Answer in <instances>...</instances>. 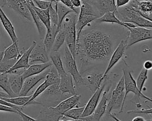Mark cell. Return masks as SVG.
Listing matches in <instances>:
<instances>
[{
	"label": "cell",
	"mask_w": 152,
	"mask_h": 121,
	"mask_svg": "<svg viewBox=\"0 0 152 121\" xmlns=\"http://www.w3.org/2000/svg\"><path fill=\"white\" fill-rule=\"evenodd\" d=\"M97 18L96 17L93 15L79 14L78 20H77L76 24H75L77 40H78L80 34L83 30L84 27L87 26L88 24H89L90 23H91L94 20H96Z\"/></svg>",
	"instance_id": "obj_25"
},
{
	"label": "cell",
	"mask_w": 152,
	"mask_h": 121,
	"mask_svg": "<svg viewBox=\"0 0 152 121\" xmlns=\"http://www.w3.org/2000/svg\"><path fill=\"white\" fill-rule=\"evenodd\" d=\"M151 112H152V109L150 107L148 109H142L141 110H130L128 111L127 113L130 114V113H138V114H149L150 116H151Z\"/></svg>",
	"instance_id": "obj_42"
},
{
	"label": "cell",
	"mask_w": 152,
	"mask_h": 121,
	"mask_svg": "<svg viewBox=\"0 0 152 121\" xmlns=\"http://www.w3.org/2000/svg\"><path fill=\"white\" fill-rule=\"evenodd\" d=\"M0 87L8 94L10 97H17V95L12 91L10 88L8 82V74L0 73Z\"/></svg>",
	"instance_id": "obj_33"
},
{
	"label": "cell",
	"mask_w": 152,
	"mask_h": 121,
	"mask_svg": "<svg viewBox=\"0 0 152 121\" xmlns=\"http://www.w3.org/2000/svg\"><path fill=\"white\" fill-rule=\"evenodd\" d=\"M43 95L48 96H57L61 97L63 95L59 89V86L58 84H53L49 86L43 93Z\"/></svg>",
	"instance_id": "obj_37"
},
{
	"label": "cell",
	"mask_w": 152,
	"mask_h": 121,
	"mask_svg": "<svg viewBox=\"0 0 152 121\" xmlns=\"http://www.w3.org/2000/svg\"><path fill=\"white\" fill-rule=\"evenodd\" d=\"M112 82L109 79L106 84V89L103 90L102 98L93 113L96 121H100V119L106 112L107 102L111 94L110 91L112 87Z\"/></svg>",
	"instance_id": "obj_10"
},
{
	"label": "cell",
	"mask_w": 152,
	"mask_h": 121,
	"mask_svg": "<svg viewBox=\"0 0 152 121\" xmlns=\"http://www.w3.org/2000/svg\"><path fill=\"white\" fill-rule=\"evenodd\" d=\"M103 72H97L88 74L83 77V85L87 87L91 93H94L101 85L103 79Z\"/></svg>",
	"instance_id": "obj_15"
},
{
	"label": "cell",
	"mask_w": 152,
	"mask_h": 121,
	"mask_svg": "<svg viewBox=\"0 0 152 121\" xmlns=\"http://www.w3.org/2000/svg\"><path fill=\"white\" fill-rule=\"evenodd\" d=\"M147 70L145 69L144 68H142L137 79L135 81V83L137 85V87L140 91L142 92V88L144 87V85L145 82V81L148 79V75H147Z\"/></svg>",
	"instance_id": "obj_36"
},
{
	"label": "cell",
	"mask_w": 152,
	"mask_h": 121,
	"mask_svg": "<svg viewBox=\"0 0 152 121\" xmlns=\"http://www.w3.org/2000/svg\"><path fill=\"white\" fill-rule=\"evenodd\" d=\"M71 1L75 8L80 7L81 5V0H71Z\"/></svg>",
	"instance_id": "obj_48"
},
{
	"label": "cell",
	"mask_w": 152,
	"mask_h": 121,
	"mask_svg": "<svg viewBox=\"0 0 152 121\" xmlns=\"http://www.w3.org/2000/svg\"><path fill=\"white\" fill-rule=\"evenodd\" d=\"M124 78L122 75L115 88L110 94L105 112L107 115L110 113L113 110H119L118 113H121L123 112L125 104L124 103Z\"/></svg>",
	"instance_id": "obj_4"
},
{
	"label": "cell",
	"mask_w": 152,
	"mask_h": 121,
	"mask_svg": "<svg viewBox=\"0 0 152 121\" xmlns=\"http://www.w3.org/2000/svg\"><path fill=\"white\" fill-rule=\"evenodd\" d=\"M97 23H116L119 25H121L126 28L128 27H135L137 26L130 23H124L120 21L115 15L114 12H107L101 17L97 18L96 20Z\"/></svg>",
	"instance_id": "obj_22"
},
{
	"label": "cell",
	"mask_w": 152,
	"mask_h": 121,
	"mask_svg": "<svg viewBox=\"0 0 152 121\" xmlns=\"http://www.w3.org/2000/svg\"><path fill=\"white\" fill-rule=\"evenodd\" d=\"M152 68V62L150 60H146L143 64V68L148 71Z\"/></svg>",
	"instance_id": "obj_47"
},
{
	"label": "cell",
	"mask_w": 152,
	"mask_h": 121,
	"mask_svg": "<svg viewBox=\"0 0 152 121\" xmlns=\"http://www.w3.org/2000/svg\"><path fill=\"white\" fill-rule=\"evenodd\" d=\"M49 54V58L51 59L52 65L55 67L59 75L61 76V75L65 73L66 71L64 68V65L59 52L50 51Z\"/></svg>",
	"instance_id": "obj_29"
},
{
	"label": "cell",
	"mask_w": 152,
	"mask_h": 121,
	"mask_svg": "<svg viewBox=\"0 0 152 121\" xmlns=\"http://www.w3.org/2000/svg\"><path fill=\"white\" fill-rule=\"evenodd\" d=\"M60 77L61 79L59 86L61 93L62 94L67 93L71 95L76 94L71 75L66 72Z\"/></svg>",
	"instance_id": "obj_18"
},
{
	"label": "cell",
	"mask_w": 152,
	"mask_h": 121,
	"mask_svg": "<svg viewBox=\"0 0 152 121\" xmlns=\"http://www.w3.org/2000/svg\"><path fill=\"white\" fill-rule=\"evenodd\" d=\"M112 53V42L110 36L99 30H82L76 42V56L81 62L80 74L90 69L95 62L107 60Z\"/></svg>",
	"instance_id": "obj_1"
},
{
	"label": "cell",
	"mask_w": 152,
	"mask_h": 121,
	"mask_svg": "<svg viewBox=\"0 0 152 121\" xmlns=\"http://www.w3.org/2000/svg\"><path fill=\"white\" fill-rule=\"evenodd\" d=\"M8 82L12 91L18 96L21 90L24 79L21 74L10 73L8 74Z\"/></svg>",
	"instance_id": "obj_23"
},
{
	"label": "cell",
	"mask_w": 152,
	"mask_h": 121,
	"mask_svg": "<svg viewBox=\"0 0 152 121\" xmlns=\"http://www.w3.org/2000/svg\"><path fill=\"white\" fill-rule=\"evenodd\" d=\"M27 5H28V9L30 11V12L31 14V17L33 19V21L36 24V26L37 28V31H38V33H39L40 39H42L43 38H44V37L46 34V28L45 26V25L43 24V23L42 22V21L39 18V17H38L37 14L36 13L35 11L33 9L32 7L31 6V5L29 4L28 3H27Z\"/></svg>",
	"instance_id": "obj_28"
},
{
	"label": "cell",
	"mask_w": 152,
	"mask_h": 121,
	"mask_svg": "<svg viewBox=\"0 0 152 121\" xmlns=\"http://www.w3.org/2000/svg\"><path fill=\"white\" fill-rule=\"evenodd\" d=\"M81 97V95H77V94L71 95V97L61 101L55 106H53L54 109L57 113L64 116V114L66 111L73 108L75 106L78 105Z\"/></svg>",
	"instance_id": "obj_16"
},
{
	"label": "cell",
	"mask_w": 152,
	"mask_h": 121,
	"mask_svg": "<svg viewBox=\"0 0 152 121\" xmlns=\"http://www.w3.org/2000/svg\"><path fill=\"white\" fill-rule=\"evenodd\" d=\"M74 12L72 9L68 8L60 2L57 4V14H58V25L57 30L59 31L61 28V24L65 17L69 13Z\"/></svg>",
	"instance_id": "obj_31"
},
{
	"label": "cell",
	"mask_w": 152,
	"mask_h": 121,
	"mask_svg": "<svg viewBox=\"0 0 152 121\" xmlns=\"http://www.w3.org/2000/svg\"><path fill=\"white\" fill-rule=\"evenodd\" d=\"M132 121H147V120H145L143 117L138 116L133 118Z\"/></svg>",
	"instance_id": "obj_49"
},
{
	"label": "cell",
	"mask_w": 152,
	"mask_h": 121,
	"mask_svg": "<svg viewBox=\"0 0 152 121\" xmlns=\"http://www.w3.org/2000/svg\"><path fill=\"white\" fill-rule=\"evenodd\" d=\"M58 121H64V120H63V119H59V120H58Z\"/></svg>",
	"instance_id": "obj_55"
},
{
	"label": "cell",
	"mask_w": 152,
	"mask_h": 121,
	"mask_svg": "<svg viewBox=\"0 0 152 121\" xmlns=\"http://www.w3.org/2000/svg\"><path fill=\"white\" fill-rule=\"evenodd\" d=\"M36 44V42L33 41L31 44V46L28 47L27 50H26L25 52H24L21 56L17 59L15 64L6 72L5 74H8V72L18 69H27V68L29 67L30 64H29V56L32 50V49L34 48Z\"/></svg>",
	"instance_id": "obj_17"
},
{
	"label": "cell",
	"mask_w": 152,
	"mask_h": 121,
	"mask_svg": "<svg viewBox=\"0 0 152 121\" xmlns=\"http://www.w3.org/2000/svg\"><path fill=\"white\" fill-rule=\"evenodd\" d=\"M52 65V63L51 61H49L46 63H39V64H33L30 65L28 68L25 69L23 72L21 74V76L23 79H26L27 77L30 76L40 74L43 71L46 69L48 68Z\"/></svg>",
	"instance_id": "obj_20"
},
{
	"label": "cell",
	"mask_w": 152,
	"mask_h": 121,
	"mask_svg": "<svg viewBox=\"0 0 152 121\" xmlns=\"http://www.w3.org/2000/svg\"><path fill=\"white\" fill-rule=\"evenodd\" d=\"M93 4L100 17L107 12H114L116 9L115 0H94Z\"/></svg>",
	"instance_id": "obj_19"
},
{
	"label": "cell",
	"mask_w": 152,
	"mask_h": 121,
	"mask_svg": "<svg viewBox=\"0 0 152 121\" xmlns=\"http://www.w3.org/2000/svg\"><path fill=\"white\" fill-rule=\"evenodd\" d=\"M147 121H151V119H150V120H147Z\"/></svg>",
	"instance_id": "obj_57"
},
{
	"label": "cell",
	"mask_w": 152,
	"mask_h": 121,
	"mask_svg": "<svg viewBox=\"0 0 152 121\" xmlns=\"http://www.w3.org/2000/svg\"><path fill=\"white\" fill-rule=\"evenodd\" d=\"M66 121H73V120H66Z\"/></svg>",
	"instance_id": "obj_58"
},
{
	"label": "cell",
	"mask_w": 152,
	"mask_h": 121,
	"mask_svg": "<svg viewBox=\"0 0 152 121\" xmlns=\"http://www.w3.org/2000/svg\"><path fill=\"white\" fill-rule=\"evenodd\" d=\"M17 114H18L23 121H38L36 119H34L22 112V107H18L17 109Z\"/></svg>",
	"instance_id": "obj_41"
},
{
	"label": "cell",
	"mask_w": 152,
	"mask_h": 121,
	"mask_svg": "<svg viewBox=\"0 0 152 121\" xmlns=\"http://www.w3.org/2000/svg\"><path fill=\"white\" fill-rule=\"evenodd\" d=\"M38 61L42 63H46L50 61L49 53L47 52L43 41L38 43L36 42L29 56V63H31Z\"/></svg>",
	"instance_id": "obj_11"
},
{
	"label": "cell",
	"mask_w": 152,
	"mask_h": 121,
	"mask_svg": "<svg viewBox=\"0 0 152 121\" xmlns=\"http://www.w3.org/2000/svg\"><path fill=\"white\" fill-rule=\"evenodd\" d=\"M7 4V0H0V7H3Z\"/></svg>",
	"instance_id": "obj_52"
},
{
	"label": "cell",
	"mask_w": 152,
	"mask_h": 121,
	"mask_svg": "<svg viewBox=\"0 0 152 121\" xmlns=\"http://www.w3.org/2000/svg\"><path fill=\"white\" fill-rule=\"evenodd\" d=\"M17 59H12L0 62V73H5L8 71L16 62Z\"/></svg>",
	"instance_id": "obj_39"
},
{
	"label": "cell",
	"mask_w": 152,
	"mask_h": 121,
	"mask_svg": "<svg viewBox=\"0 0 152 121\" xmlns=\"http://www.w3.org/2000/svg\"><path fill=\"white\" fill-rule=\"evenodd\" d=\"M2 57H3V52L0 51V62L1 61Z\"/></svg>",
	"instance_id": "obj_53"
},
{
	"label": "cell",
	"mask_w": 152,
	"mask_h": 121,
	"mask_svg": "<svg viewBox=\"0 0 152 121\" xmlns=\"http://www.w3.org/2000/svg\"><path fill=\"white\" fill-rule=\"evenodd\" d=\"M128 4L135 9L143 18L152 21V3L151 1H138L131 0Z\"/></svg>",
	"instance_id": "obj_14"
},
{
	"label": "cell",
	"mask_w": 152,
	"mask_h": 121,
	"mask_svg": "<svg viewBox=\"0 0 152 121\" xmlns=\"http://www.w3.org/2000/svg\"><path fill=\"white\" fill-rule=\"evenodd\" d=\"M23 53V50L20 51L18 49V41L12 42V43L8 46L3 52V57L2 58V61L8 60L12 59H18L22 53Z\"/></svg>",
	"instance_id": "obj_24"
},
{
	"label": "cell",
	"mask_w": 152,
	"mask_h": 121,
	"mask_svg": "<svg viewBox=\"0 0 152 121\" xmlns=\"http://www.w3.org/2000/svg\"><path fill=\"white\" fill-rule=\"evenodd\" d=\"M75 121H96L93 114H91V115L85 116V117H81L80 118L77 119L75 120Z\"/></svg>",
	"instance_id": "obj_45"
},
{
	"label": "cell",
	"mask_w": 152,
	"mask_h": 121,
	"mask_svg": "<svg viewBox=\"0 0 152 121\" xmlns=\"http://www.w3.org/2000/svg\"><path fill=\"white\" fill-rule=\"evenodd\" d=\"M34 3L36 4V7L42 9H46L49 8L50 6L52 5V2L51 1H46L42 0H32Z\"/></svg>",
	"instance_id": "obj_40"
},
{
	"label": "cell",
	"mask_w": 152,
	"mask_h": 121,
	"mask_svg": "<svg viewBox=\"0 0 152 121\" xmlns=\"http://www.w3.org/2000/svg\"><path fill=\"white\" fill-rule=\"evenodd\" d=\"M126 40H122L119 43L117 47L115 49L114 52L111 54V56L108 63V65L103 72V79L107 75V74L109 72L110 69L118 62V61L122 58L124 56L125 50L126 49Z\"/></svg>",
	"instance_id": "obj_12"
},
{
	"label": "cell",
	"mask_w": 152,
	"mask_h": 121,
	"mask_svg": "<svg viewBox=\"0 0 152 121\" xmlns=\"http://www.w3.org/2000/svg\"><path fill=\"white\" fill-rule=\"evenodd\" d=\"M61 77L58 74L55 67L52 65L48 68V74L44 79L50 86L53 84L59 85Z\"/></svg>",
	"instance_id": "obj_30"
},
{
	"label": "cell",
	"mask_w": 152,
	"mask_h": 121,
	"mask_svg": "<svg viewBox=\"0 0 152 121\" xmlns=\"http://www.w3.org/2000/svg\"><path fill=\"white\" fill-rule=\"evenodd\" d=\"M115 14L122 22L132 23L137 26L142 27H152V21L143 18L135 9L128 4L125 6L116 8Z\"/></svg>",
	"instance_id": "obj_2"
},
{
	"label": "cell",
	"mask_w": 152,
	"mask_h": 121,
	"mask_svg": "<svg viewBox=\"0 0 152 121\" xmlns=\"http://www.w3.org/2000/svg\"><path fill=\"white\" fill-rule=\"evenodd\" d=\"M55 3V8L53 7L52 5L49 8V14L50 20V24L54 25H58V14H57V4L58 2Z\"/></svg>",
	"instance_id": "obj_38"
},
{
	"label": "cell",
	"mask_w": 152,
	"mask_h": 121,
	"mask_svg": "<svg viewBox=\"0 0 152 121\" xmlns=\"http://www.w3.org/2000/svg\"><path fill=\"white\" fill-rule=\"evenodd\" d=\"M58 31L57 26L52 24H50V28L47 30L43 42L48 53H49L51 50L56 34Z\"/></svg>",
	"instance_id": "obj_26"
},
{
	"label": "cell",
	"mask_w": 152,
	"mask_h": 121,
	"mask_svg": "<svg viewBox=\"0 0 152 121\" xmlns=\"http://www.w3.org/2000/svg\"><path fill=\"white\" fill-rule=\"evenodd\" d=\"M0 21L4 29L9 35L10 37L11 38L12 42H15L18 41V37L15 31L14 27L13 26L12 23L10 21L9 18L6 15V14L4 13V12L2 9V7H0Z\"/></svg>",
	"instance_id": "obj_21"
},
{
	"label": "cell",
	"mask_w": 152,
	"mask_h": 121,
	"mask_svg": "<svg viewBox=\"0 0 152 121\" xmlns=\"http://www.w3.org/2000/svg\"><path fill=\"white\" fill-rule=\"evenodd\" d=\"M108 116H109V117H112L114 120H115V121H121V120H119V119H118L115 116V114H113V113H109V114H108Z\"/></svg>",
	"instance_id": "obj_51"
},
{
	"label": "cell",
	"mask_w": 152,
	"mask_h": 121,
	"mask_svg": "<svg viewBox=\"0 0 152 121\" xmlns=\"http://www.w3.org/2000/svg\"><path fill=\"white\" fill-rule=\"evenodd\" d=\"M64 68L65 71L71 75L77 86L83 85V77H82L77 68L76 60L73 58L66 46H65L64 49Z\"/></svg>",
	"instance_id": "obj_6"
},
{
	"label": "cell",
	"mask_w": 152,
	"mask_h": 121,
	"mask_svg": "<svg viewBox=\"0 0 152 121\" xmlns=\"http://www.w3.org/2000/svg\"><path fill=\"white\" fill-rule=\"evenodd\" d=\"M48 68L43 71L39 74L30 76L24 79L23 86L18 96H26L28 93L40 81L45 79L48 72Z\"/></svg>",
	"instance_id": "obj_13"
},
{
	"label": "cell",
	"mask_w": 152,
	"mask_h": 121,
	"mask_svg": "<svg viewBox=\"0 0 152 121\" xmlns=\"http://www.w3.org/2000/svg\"><path fill=\"white\" fill-rule=\"evenodd\" d=\"M131 0H115V5L116 8L125 6Z\"/></svg>",
	"instance_id": "obj_46"
},
{
	"label": "cell",
	"mask_w": 152,
	"mask_h": 121,
	"mask_svg": "<svg viewBox=\"0 0 152 121\" xmlns=\"http://www.w3.org/2000/svg\"><path fill=\"white\" fill-rule=\"evenodd\" d=\"M77 14L72 12L68 14L64 19L61 28L65 32V42L66 46L76 60V41L77 35L75 24L77 18Z\"/></svg>",
	"instance_id": "obj_3"
},
{
	"label": "cell",
	"mask_w": 152,
	"mask_h": 121,
	"mask_svg": "<svg viewBox=\"0 0 152 121\" xmlns=\"http://www.w3.org/2000/svg\"><path fill=\"white\" fill-rule=\"evenodd\" d=\"M31 97V95L29 96H17L15 97H6L2 98L1 99L15 106L24 107L27 106V103Z\"/></svg>",
	"instance_id": "obj_32"
},
{
	"label": "cell",
	"mask_w": 152,
	"mask_h": 121,
	"mask_svg": "<svg viewBox=\"0 0 152 121\" xmlns=\"http://www.w3.org/2000/svg\"><path fill=\"white\" fill-rule=\"evenodd\" d=\"M65 39V32L62 29L60 28V30L58 31L56 34L53 46L52 47L51 50L52 52H58L60 47L64 44Z\"/></svg>",
	"instance_id": "obj_34"
},
{
	"label": "cell",
	"mask_w": 152,
	"mask_h": 121,
	"mask_svg": "<svg viewBox=\"0 0 152 121\" xmlns=\"http://www.w3.org/2000/svg\"><path fill=\"white\" fill-rule=\"evenodd\" d=\"M6 97H10V96H9L8 94L7 93H6L5 92L0 91V98H6Z\"/></svg>",
	"instance_id": "obj_50"
},
{
	"label": "cell",
	"mask_w": 152,
	"mask_h": 121,
	"mask_svg": "<svg viewBox=\"0 0 152 121\" xmlns=\"http://www.w3.org/2000/svg\"><path fill=\"white\" fill-rule=\"evenodd\" d=\"M109 79V76L107 75L104 78V81L102 82L100 87L93 93V95L89 99V100L87 102V103L86 104V105L84 106V109L83 112L81 117L87 116L91 115V114L93 113V112L99 101L101 94L103 93V90H104L106 82Z\"/></svg>",
	"instance_id": "obj_9"
},
{
	"label": "cell",
	"mask_w": 152,
	"mask_h": 121,
	"mask_svg": "<svg viewBox=\"0 0 152 121\" xmlns=\"http://www.w3.org/2000/svg\"><path fill=\"white\" fill-rule=\"evenodd\" d=\"M18 107H20V106H18L17 107H10L8 106H5V105L0 104V111L8 112H12V113H17V109Z\"/></svg>",
	"instance_id": "obj_43"
},
{
	"label": "cell",
	"mask_w": 152,
	"mask_h": 121,
	"mask_svg": "<svg viewBox=\"0 0 152 121\" xmlns=\"http://www.w3.org/2000/svg\"><path fill=\"white\" fill-rule=\"evenodd\" d=\"M84 109V106L80 107H75L72 108L68 111H66L64 114V117H69L73 119L74 120L81 117L83 112Z\"/></svg>",
	"instance_id": "obj_35"
},
{
	"label": "cell",
	"mask_w": 152,
	"mask_h": 121,
	"mask_svg": "<svg viewBox=\"0 0 152 121\" xmlns=\"http://www.w3.org/2000/svg\"><path fill=\"white\" fill-rule=\"evenodd\" d=\"M7 4L21 18L28 22L33 21L26 0H7Z\"/></svg>",
	"instance_id": "obj_8"
},
{
	"label": "cell",
	"mask_w": 152,
	"mask_h": 121,
	"mask_svg": "<svg viewBox=\"0 0 152 121\" xmlns=\"http://www.w3.org/2000/svg\"><path fill=\"white\" fill-rule=\"evenodd\" d=\"M26 1L27 3L31 5V6L33 8V9L35 11L37 15L42 21V22L43 23V24L46 27V30L49 29L50 27V20L49 14V8L46 9H42L37 8L36 6H35L32 0H26Z\"/></svg>",
	"instance_id": "obj_27"
},
{
	"label": "cell",
	"mask_w": 152,
	"mask_h": 121,
	"mask_svg": "<svg viewBox=\"0 0 152 121\" xmlns=\"http://www.w3.org/2000/svg\"><path fill=\"white\" fill-rule=\"evenodd\" d=\"M123 71V76L124 78V87H125V94H124V103H125L126 98L127 95L129 93L132 92L140 100V98H143L147 101H149L150 102L152 101V100L148 97L147 96L145 95L142 92L140 91L138 89L135 81L131 73L130 72H128L125 69L122 70Z\"/></svg>",
	"instance_id": "obj_7"
},
{
	"label": "cell",
	"mask_w": 152,
	"mask_h": 121,
	"mask_svg": "<svg viewBox=\"0 0 152 121\" xmlns=\"http://www.w3.org/2000/svg\"><path fill=\"white\" fill-rule=\"evenodd\" d=\"M137 1H151V0H137Z\"/></svg>",
	"instance_id": "obj_54"
},
{
	"label": "cell",
	"mask_w": 152,
	"mask_h": 121,
	"mask_svg": "<svg viewBox=\"0 0 152 121\" xmlns=\"http://www.w3.org/2000/svg\"><path fill=\"white\" fill-rule=\"evenodd\" d=\"M127 29L129 30V35L125 39L127 49L138 42L152 39L151 28L136 26L135 27H128Z\"/></svg>",
	"instance_id": "obj_5"
},
{
	"label": "cell",
	"mask_w": 152,
	"mask_h": 121,
	"mask_svg": "<svg viewBox=\"0 0 152 121\" xmlns=\"http://www.w3.org/2000/svg\"><path fill=\"white\" fill-rule=\"evenodd\" d=\"M59 2H61L62 4H64V5H65L66 7H67L68 8H70L71 9H72L74 12H75L76 14H78V11L76 9V8L72 5L71 0H58Z\"/></svg>",
	"instance_id": "obj_44"
},
{
	"label": "cell",
	"mask_w": 152,
	"mask_h": 121,
	"mask_svg": "<svg viewBox=\"0 0 152 121\" xmlns=\"http://www.w3.org/2000/svg\"><path fill=\"white\" fill-rule=\"evenodd\" d=\"M42 1H51V2H52V0H42Z\"/></svg>",
	"instance_id": "obj_56"
}]
</instances>
